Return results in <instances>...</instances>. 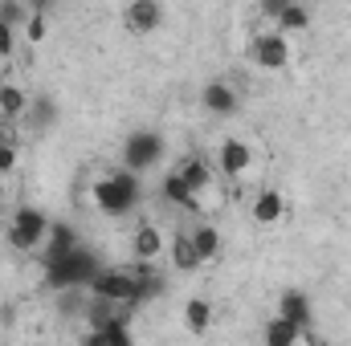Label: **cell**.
Returning <instances> with one entry per match:
<instances>
[{"label": "cell", "mask_w": 351, "mask_h": 346, "mask_svg": "<svg viewBox=\"0 0 351 346\" xmlns=\"http://www.w3.org/2000/svg\"><path fill=\"white\" fill-rule=\"evenodd\" d=\"M49 4H53V0H29V8H37V12H45Z\"/></svg>", "instance_id": "obj_29"}, {"label": "cell", "mask_w": 351, "mask_h": 346, "mask_svg": "<svg viewBox=\"0 0 351 346\" xmlns=\"http://www.w3.org/2000/svg\"><path fill=\"white\" fill-rule=\"evenodd\" d=\"M82 241H78V232L70 228V224H53L49 220V232H45V261H58V257H66V253H74Z\"/></svg>", "instance_id": "obj_11"}, {"label": "cell", "mask_w": 351, "mask_h": 346, "mask_svg": "<svg viewBox=\"0 0 351 346\" xmlns=\"http://www.w3.org/2000/svg\"><path fill=\"white\" fill-rule=\"evenodd\" d=\"M164 25V4L160 0H131L123 8V29L135 33V37H147Z\"/></svg>", "instance_id": "obj_7"}, {"label": "cell", "mask_w": 351, "mask_h": 346, "mask_svg": "<svg viewBox=\"0 0 351 346\" xmlns=\"http://www.w3.org/2000/svg\"><path fill=\"white\" fill-rule=\"evenodd\" d=\"M278 314L282 318H290V322H298V326H311V297L302 293V289H286L282 297H278Z\"/></svg>", "instance_id": "obj_14"}, {"label": "cell", "mask_w": 351, "mask_h": 346, "mask_svg": "<svg viewBox=\"0 0 351 346\" xmlns=\"http://www.w3.org/2000/svg\"><path fill=\"white\" fill-rule=\"evenodd\" d=\"M302 338H311V330L298 326V322H290V318H282V314H274L265 322V343L269 346H294V343H302Z\"/></svg>", "instance_id": "obj_10"}, {"label": "cell", "mask_w": 351, "mask_h": 346, "mask_svg": "<svg viewBox=\"0 0 351 346\" xmlns=\"http://www.w3.org/2000/svg\"><path fill=\"white\" fill-rule=\"evenodd\" d=\"M25 110H29V94L21 86H0V118H25Z\"/></svg>", "instance_id": "obj_20"}, {"label": "cell", "mask_w": 351, "mask_h": 346, "mask_svg": "<svg viewBox=\"0 0 351 346\" xmlns=\"http://www.w3.org/2000/svg\"><path fill=\"white\" fill-rule=\"evenodd\" d=\"M286 4H294V0H262V12L269 16V21H274V16H278V12H282Z\"/></svg>", "instance_id": "obj_27"}, {"label": "cell", "mask_w": 351, "mask_h": 346, "mask_svg": "<svg viewBox=\"0 0 351 346\" xmlns=\"http://www.w3.org/2000/svg\"><path fill=\"white\" fill-rule=\"evenodd\" d=\"M25 37H29V45H41L45 41V12H29V21H25Z\"/></svg>", "instance_id": "obj_23"}, {"label": "cell", "mask_w": 351, "mask_h": 346, "mask_svg": "<svg viewBox=\"0 0 351 346\" xmlns=\"http://www.w3.org/2000/svg\"><path fill=\"white\" fill-rule=\"evenodd\" d=\"M12 168H16V139L0 143V175H8Z\"/></svg>", "instance_id": "obj_25"}, {"label": "cell", "mask_w": 351, "mask_h": 346, "mask_svg": "<svg viewBox=\"0 0 351 346\" xmlns=\"http://www.w3.org/2000/svg\"><path fill=\"white\" fill-rule=\"evenodd\" d=\"M306 25H311V8H306L302 0L286 4V8L274 16V29H282V33H306Z\"/></svg>", "instance_id": "obj_17"}, {"label": "cell", "mask_w": 351, "mask_h": 346, "mask_svg": "<svg viewBox=\"0 0 351 346\" xmlns=\"http://www.w3.org/2000/svg\"><path fill=\"white\" fill-rule=\"evenodd\" d=\"M168 253H172V265L180 273H192V269H200L204 261L196 253V245H192V232H176L172 245H168Z\"/></svg>", "instance_id": "obj_15"}, {"label": "cell", "mask_w": 351, "mask_h": 346, "mask_svg": "<svg viewBox=\"0 0 351 346\" xmlns=\"http://www.w3.org/2000/svg\"><path fill=\"white\" fill-rule=\"evenodd\" d=\"M200 102H204V110H213V114H233L241 102H237V90L229 86V82H208L204 94H200Z\"/></svg>", "instance_id": "obj_13"}, {"label": "cell", "mask_w": 351, "mask_h": 346, "mask_svg": "<svg viewBox=\"0 0 351 346\" xmlns=\"http://www.w3.org/2000/svg\"><path fill=\"white\" fill-rule=\"evenodd\" d=\"M90 293L106 297L114 306H135V302H143L139 269H98V277L90 281Z\"/></svg>", "instance_id": "obj_3"}, {"label": "cell", "mask_w": 351, "mask_h": 346, "mask_svg": "<svg viewBox=\"0 0 351 346\" xmlns=\"http://www.w3.org/2000/svg\"><path fill=\"white\" fill-rule=\"evenodd\" d=\"M164 249H168V241H164L160 224H139V228H135V237H131V253H135V261H156Z\"/></svg>", "instance_id": "obj_9"}, {"label": "cell", "mask_w": 351, "mask_h": 346, "mask_svg": "<svg viewBox=\"0 0 351 346\" xmlns=\"http://www.w3.org/2000/svg\"><path fill=\"white\" fill-rule=\"evenodd\" d=\"M29 110H33V122H37V127H49V122H53V114H58V106H53V102H45V98L29 102Z\"/></svg>", "instance_id": "obj_24"}, {"label": "cell", "mask_w": 351, "mask_h": 346, "mask_svg": "<svg viewBox=\"0 0 351 346\" xmlns=\"http://www.w3.org/2000/svg\"><path fill=\"white\" fill-rule=\"evenodd\" d=\"M176 172L184 175V179H188V187H192L196 196L213 187V168H208V163H204L200 155H188V159H184V163H180ZM196 208H200V200H196Z\"/></svg>", "instance_id": "obj_16"}, {"label": "cell", "mask_w": 351, "mask_h": 346, "mask_svg": "<svg viewBox=\"0 0 351 346\" xmlns=\"http://www.w3.org/2000/svg\"><path fill=\"white\" fill-rule=\"evenodd\" d=\"M164 159V135L160 131H131L123 143V168H131L135 175L152 172Z\"/></svg>", "instance_id": "obj_5"}, {"label": "cell", "mask_w": 351, "mask_h": 346, "mask_svg": "<svg viewBox=\"0 0 351 346\" xmlns=\"http://www.w3.org/2000/svg\"><path fill=\"white\" fill-rule=\"evenodd\" d=\"M94 204H98L106 216H127V212L139 204V175L131 172V168L102 175V179L94 183Z\"/></svg>", "instance_id": "obj_2"}, {"label": "cell", "mask_w": 351, "mask_h": 346, "mask_svg": "<svg viewBox=\"0 0 351 346\" xmlns=\"http://www.w3.org/2000/svg\"><path fill=\"white\" fill-rule=\"evenodd\" d=\"M250 163H254L250 143H241V139H225L221 143V172H225V179H241L250 172Z\"/></svg>", "instance_id": "obj_8"}, {"label": "cell", "mask_w": 351, "mask_h": 346, "mask_svg": "<svg viewBox=\"0 0 351 346\" xmlns=\"http://www.w3.org/2000/svg\"><path fill=\"white\" fill-rule=\"evenodd\" d=\"M12 33H16V29H12L8 21H0V62H4V57H12V45H16V37H12Z\"/></svg>", "instance_id": "obj_26"}, {"label": "cell", "mask_w": 351, "mask_h": 346, "mask_svg": "<svg viewBox=\"0 0 351 346\" xmlns=\"http://www.w3.org/2000/svg\"><path fill=\"white\" fill-rule=\"evenodd\" d=\"M29 12H33V8H29V0H0V21H8L12 29H16V25H25V21H29Z\"/></svg>", "instance_id": "obj_22"}, {"label": "cell", "mask_w": 351, "mask_h": 346, "mask_svg": "<svg viewBox=\"0 0 351 346\" xmlns=\"http://www.w3.org/2000/svg\"><path fill=\"white\" fill-rule=\"evenodd\" d=\"M164 200L176 204V208H192L196 212V191L188 187V179L180 172H168V179H164Z\"/></svg>", "instance_id": "obj_19"}, {"label": "cell", "mask_w": 351, "mask_h": 346, "mask_svg": "<svg viewBox=\"0 0 351 346\" xmlns=\"http://www.w3.org/2000/svg\"><path fill=\"white\" fill-rule=\"evenodd\" d=\"M45 232H49V216L33 204H21L12 212V224H8V245L21 253H33L37 245H45Z\"/></svg>", "instance_id": "obj_4"}, {"label": "cell", "mask_w": 351, "mask_h": 346, "mask_svg": "<svg viewBox=\"0 0 351 346\" xmlns=\"http://www.w3.org/2000/svg\"><path fill=\"white\" fill-rule=\"evenodd\" d=\"M290 41H286V33L282 29H265L258 33L254 41H250V57L262 66V70H286L290 66Z\"/></svg>", "instance_id": "obj_6"}, {"label": "cell", "mask_w": 351, "mask_h": 346, "mask_svg": "<svg viewBox=\"0 0 351 346\" xmlns=\"http://www.w3.org/2000/svg\"><path fill=\"white\" fill-rule=\"evenodd\" d=\"M282 212H286V200H282V191H278V187H262V191H258V200H254V208H250L254 224H278V220H282Z\"/></svg>", "instance_id": "obj_12"}, {"label": "cell", "mask_w": 351, "mask_h": 346, "mask_svg": "<svg viewBox=\"0 0 351 346\" xmlns=\"http://www.w3.org/2000/svg\"><path fill=\"white\" fill-rule=\"evenodd\" d=\"M8 139H16V135H12V122H8V118H0V143H8Z\"/></svg>", "instance_id": "obj_28"}, {"label": "cell", "mask_w": 351, "mask_h": 346, "mask_svg": "<svg viewBox=\"0 0 351 346\" xmlns=\"http://www.w3.org/2000/svg\"><path fill=\"white\" fill-rule=\"evenodd\" d=\"M98 269H102V261L94 257L86 245H78V249L66 253V257L45 261V285H49L53 293H58V289H74V285L90 289V281L98 277Z\"/></svg>", "instance_id": "obj_1"}, {"label": "cell", "mask_w": 351, "mask_h": 346, "mask_svg": "<svg viewBox=\"0 0 351 346\" xmlns=\"http://www.w3.org/2000/svg\"><path fill=\"white\" fill-rule=\"evenodd\" d=\"M192 245H196L200 261H213L221 253V232H217L213 224H196V228H192Z\"/></svg>", "instance_id": "obj_21"}, {"label": "cell", "mask_w": 351, "mask_h": 346, "mask_svg": "<svg viewBox=\"0 0 351 346\" xmlns=\"http://www.w3.org/2000/svg\"><path fill=\"white\" fill-rule=\"evenodd\" d=\"M184 326H188L192 334H208V326H213V306H208L204 297H188V302H184Z\"/></svg>", "instance_id": "obj_18"}]
</instances>
